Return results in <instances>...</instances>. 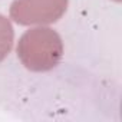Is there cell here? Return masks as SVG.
Returning <instances> with one entry per match:
<instances>
[{"instance_id": "cell-2", "label": "cell", "mask_w": 122, "mask_h": 122, "mask_svg": "<svg viewBox=\"0 0 122 122\" xmlns=\"http://www.w3.org/2000/svg\"><path fill=\"white\" fill-rule=\"evenodd\" d=\"M68 3L69 0H15L10 17L22 26L50 25L65 15Z\"/></svg>"}, {"instance_id": "cell-1", "label": "cell", "mask_w": 122, "mask_h": 122, "mask_svg": "<svg viewBox=\"0 0 122 122\" xmlns=\"http://www.w3.org/2000/svg\"><path fill=\"white\" fill-rule=\"evenodd\" d=\"M16 52L22 65L30 72H47L62 60L63 42L56 30L40 26L22 35Z\"/></svg>"}, {"instance_id": "cell-3", "label": "cell", "mask_w": 122, "mask_h": 122, "mask_svg": "<svg viewBox=\"0 0 122 122\" xmlns=\"http://www.w3.org/2000/svg\"><path fill=\"white\" fill-rule=\"evenodd\" d=\"M13 40H15V30L10 20L6 16L0 15V62H3L10 53Z\"/></svg>"}]
</instances>
